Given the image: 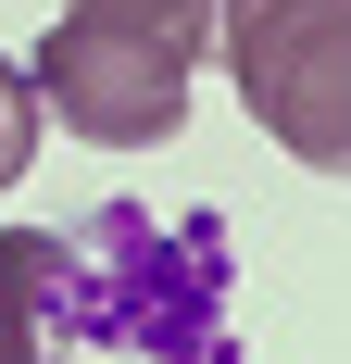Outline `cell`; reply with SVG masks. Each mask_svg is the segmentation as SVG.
<instances>
[{"instance_id":"obj_4","label":"cell","mask_w":351,"mask_h":364,"mask_svg":"<svg viewBox=\"0 0 351 364\" xmlns=\"http://www.w3.org/2000/svg\"><path fill=\"white\" fill-rule=\"evenodd\" d=\"M50 301H38V226L0 239V364H50Z\"/></svg>"},{"instance_id":"obj_2","label":"cell","mask_w":351,"mask_h":364,"mask_svg":"<svg viewBox=\"0 0 351 364\" xmlns=\"http://www.w3.org/2000/svg\"><path fill=\"white\" fill-rule=\"evenodd\" d=\"M213 50L288 164L351 176V0H213Z\"/></svg>"},{"instance_id":"obj_6","label":"cell","mask_w":351,"mask_h":364,"mask_svg":"<svg viewBox=\"0 0 351 364\" xmlns=\"http://www.w3.org/2000/svg\"><path fill=\"white\" fill-rule=\"evenodd\" d=\"M63 13H113V26H176V38H213V0H63Z\"/></svg>"},{"instance_id":"obj_5","label":"cell","mask_w":351,"mask_h":364,"mask_svg":"<svg viewBox=\"0 0 351 364\" xmlns=\"http://www.w3.org/2000/svg\"><path fill=\"white\" fill-rule=\"evenodd\" d=\"M26 164H38V88H26V63L0 50V188L26 176Z\"/></svg>"},{"instance_id":"obj_1","label":"cell","mask_w":351,"mask_h":364,"mask_svg":"<svg viewBox=\"0 0 351 364\" xmlns=\"http://www.w3.org/2000/svg\"><path fill=\"white\" fill-rule=\"evenodd\" d=\"M226 226L213 214H139L101 201L75 226H38V301L50 339H101V352H151V364H213L226 352Z\"/></svg>"},{"instance_id":"obj_3","label":"cell","mask_w":351,"mask_h":364,"mask_svg":"<svg viewBox=\"0 0 351 364\" xmlns=\"http://www.w3.org/2000/svg\"><path fill=\"white\" fill-rule=\"evenodd\" d=\"M213 38H176V26H113V13H63L38 38L26 88L63 113V139H101V151H151L188 126V75H201Z\"/></svg>"}]
</instances>
